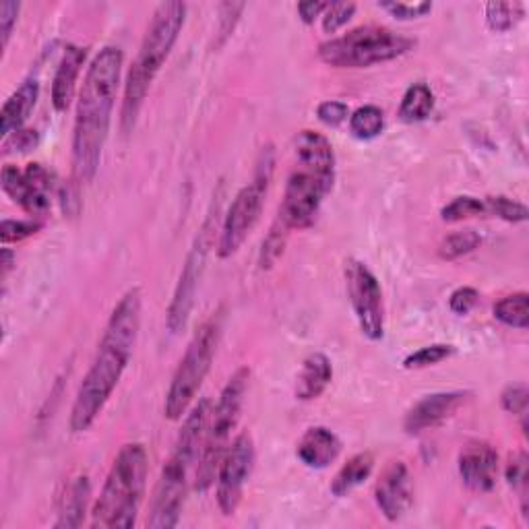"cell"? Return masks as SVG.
Returning <instances> with one entry per match:
<instances>
[{
    "mask_svg": "<svg viewBox=\"0 0 529 529\" xmlns=\"http://www.w3.org/2000/svg\"><path fill=\"white\" fill-rule=\"evenodd\" d=\"M486 203L482 199L476 197H457L453 199L449 205H445L441 209V220L455 224V222H463V220H470V217H480L486 215Z\"/></svg>",
    "mask_w": 529,
    "mask_h": 529,
    "instance_id": "cell-30",
    "label": "cell"
},
{
    "mask_svg": "<svg viewBox=\"0 0 529 529\" xmlns=\"http://www.w3.org/2000/svg\"><path fill=\"white\" fill-rule=\"evenodd\" d=\"M186 21V5L184 3H162L153 11L143 42L139 46V54L124 85L120 127L124 133L135 129L137 116L145 104L151 83L162 71L164 62L168 60L174 44L178 42L180 31Z\"/></svg>",
    "mask_w": 529,
    "mask_h": 529,
    "instance_id": "cell-5",
    "label": "cell"
},
{
    "mask_svg": "<svg viewBox=\"0 0 529 529\" xmlns=\"http://www.w3.org/2000/svg\"><path fill=\"white\" fill-rule=\"evenodd\" d=\"M255 441L248 432H240L238 437L230 443L220 470H217V507L226 515L232 517L240 503L244 486L253 474L255 468Z\"/></svg>",
    "mask_w": 529,
    "mask_h": 529,
    "instance_id": "cell-12",
    "label": "cell"
},
{
    "mask_svg": "<svg viewBox=\"0 0 529 529\" xmlns=\"http://www.w3.org/2000/svg\"><path fill=\"white\" fill-rule=\"evenodd\" d=\"M317 116L323 124L327 127H339L341 122H346L350 116V108L344 102H337V100H327L323 104H319L317 108Z\"/></svg>",
    "mask_w": 529,
    "mask_h": 529,
    "instance_id": "cell-40",
    "label": "cell"
},
{
    "mask_svg": "<svg viewBox=\"0 0 529 529\" xmlns=\"http://www.w3.org/2000/svg\"><path fill=\"white\" fill-rule=\"evenodd\" d=\"M494 319L501 321L507 327L525 331L529 327V294L527 292H515L499 302L492 308Z\"/></svg>",
    "mask_w": 529,
    "mask_h": 529,
    "instance_id": "cell-25",
    "label": "cell"
},
{
    "mask_svg": "<svg viewBox=\"0 0 529 529\" xmlns=\"http://www.w3.org/2000/svg\"><path fill=\"white\" fill-rule=\"evenodd\" d=\"M3 191L29 215L44 217L50 211L52 178L42 164H29L25 170L5 166L0 174Z\"/></svg>",
    "mask_w": 529,
    "mask_h": 529,
    "instance_id": "cell-14",
    "label": "cell"
},
{
    "mask_svg": "<svg viewBox=\"0 0 529 529\" xmlns=\"http://www.w3.org/2000/svg\"><path fill=\"white\" fill-rule=\"evenodd\" d=\"M385 129V114L379 106H360L350 116V131L360 141H370L383 133Z\"/></svg>",
    "mask_w": 529,
    "mask_h": 529,
    "instance_id": "cell-26",
    "label": "cell"
},
{
    "mask_svg": "<svg viewBox=\"0 0 529 529\" xmlns=\"http://www.w3.org/2000/svg\"><path fill=\"white\" fill-rule=\"evenodd\" d=\"M459 476L472 492H490L499 476V453L486 441L468 443L459 453Z\"/></svg>",
    "mask_w": 529,
    "mask_h": 529,
    "instance_id": "cell-17",
    "label": "cell"
},
{
    "mask_svg": "<svg viewBox=\"0 0 529 529\" xmlns=\"http://www.w3.org/2000/svg\"><path fill=\"white\" fill-rule=\"evenodd\" d=\"M244 11L242 3H224L220 5V25H217V42L215 48H222L228 38L232 36V31Z\"/></svg>",
    "mask_w": 529,
    "mask_h": 529,
    "instance_id": "cell-37",
    "label": "cell"
},
{
    "mask_svg": "<svg viewBox=\"0 0 529 529\" xmlns=\"http://www.w3.org/2000/svg\"><path fill=\"white\" fill-rule=\"evenodd\" d=\"M273 170H275V151L273 145L267 143L259 153L253 182L240 189L232 205L228 207L220 240H217V257L220 259L234 257L240 251L244 240L248 238V234H251L253 228L257 226L269 184L273 180Z\"/></svg>",
    "mask_w": 529,
    "mask_h": 529,
    "instance_id": "cell-10",
    "label": "cell"
},
{
    "mask_svg": "<svg viewBox=\"0 0 529 529\" xmlns=\"http://www.w3.org/2000/svg\"><path fill=\"white\" fill-rule=\"evenodd\" d=\"M122 58L118 46L102 48L89 62L79 91L73 129V176L81 184L93 180L102 162L118 96Z\"/></svg>",
    "mask_w": 529,
    "mask_h": 529,
    "instance_id": "cell-2",
    "label": "cell"
},
{
    "mask_svg": "<svg viewBox=\"0 0 529 529\" xmlns=\"http://www.w3.org/2000/svg\"><path fill=\"white\" fill-rule=\"evenodd\" d=\"M329 3H319V0H306V3H298V15L302 23L313 25L319 17H323Z\"/></svg>",
    "mask_w": 529,
    "mask_h": 529,
    "instance_id": "cell-43",
    "label": "cell"
},
{
    "mask_svg": "<svg viewBox=\"0 0 529 529\" xmlns=\"http://www.w3.org/2000/svg\"><path fill=\"white\" fill-rule=\"evenodd\" d=\"M375 501L387 521H399L414 503V484L410 468L403 461H389L377 486Z\"/></svg>",
    "mask_w": 529,
    "mask_h": 529,
    "instance_id": "cell-15",
    "label": "cell"
},
{
    "mask_svg": "<svg viewBox=\"0 0 529 529\" xmlns=\"http://www.w3.org/2000/svg\"><path fill=\"white\" fill-rule=\"evenodd\" d=\"M356 3H329L323 13V29L325 34H337V31L348 25V21L356 13Z\"/></svg>",
    "mask_w": 529,
    "mask_h": 529,
    "instance_id": "cell-35",
    "label": "cell"
},
{
    "mask_svg": "<svg viewBox=\"0 0 529 529\" xmlns=\"http://www.w3.org/2000/svg\"><path fill=\"white\" fill-rule=\"evenodd\" d=\"M335 184V151L317 131H300L294 141V168L288 176L279 217L288 230H306L315 224L319 209Z\"/></svg>",
    "mask_w": 529,
    "mask_h": 529,
    "instance_id": "cell-3",
    "label": "cell"
},
{
    "mask_svg": "<svg viewBox=\"0 0 529 529\" xmlns=\"http://www.w3.org/2000/svg\"><path fill=\"white\" fill-rule=\"evenodd\" d=\"M141 327V290L131 288L114 306L71 408V430L85 432L104 412L114 389L127 370Z\"/></svg>",
    "mask_w": 529,
    "mask_h": 529,
    "instance_id": "cell-1",
    "label": "cell"
},
{
    "mask_svg": "<svg viewBox=\"0 0 529 529\" xmlns=\"http://www.w3.org/2000/svg\"><path fill=\"white\" fill-rule=\"evenodd\" d=\"M40 137H38V131L34 129H21L13 135H9L3 143V149L5 153H11V151H29L34 149L38 145Z\"/></svg>",
    "mask_w": 529,
    "mask_h": 529,
    "instance_id": "cell-42",
    "label": "cell"
},
{
    "mask_svg": "<svg viewBox=\"0 0 529 529\" xmlns=\"http://www.w3.org/2000/svg\"><path fill=\"white\" fill-rule=\"evenodd\" d=\"M19 11L21 5L15 3V0H5V3H0V42H3V50L9 46Z\"/></svg>",
    "mask_w": 529,
    "mask_h": 529,
    "instance_id": "cell-39",
    "label": "cell"
},
{
    "mask_svg": "<svg viewBox=\"0 0 529 529\" xmlns=\"http://www.w3.org/2000/svg\"><path fill=\"white\" fill-rule=\"evenodd\" d=\"M40 96L38 79H25L13 96L5 102L3 112H0V135L5 139L23 129V124L31 110L36 108Z\"/></svg>",
    "mask_w": 529,
    "mask_h": 529,
    "instance_id": "cell-20",
    "label": "cell"
},
{
    "mask_svg": "<svg viewBox=\"0 0 529 529\" xmlns=\"http://www.w3.org/2000/svg\"><path fill=\"white\" fill-rule=\"evenodd\" d=\"M288 228L282 222H275V226L271 228L269 236L263 242V251H261V267L269 269L277 263V259L284 255V246L288 240Z\"/></svg>",
    "mask_w": 529,
    "mask_h": 529,
    "instance_id": "cell-33",
    "label": "cell"
},
{
    "mask_svg": "<svg viewBox=\"0 0 529 529\" xmlns=\"http://www.w3.org/2000/svg\"><path fill=\"white\" fill-rule=\"evenodd\" d=\"M331 381H333L331 360L321 352L310 354V356H306V360L302 362V368L298 372L296 397L300 401L319 399L327 391Z\"/></svg>",
    "mask_w": 529,
    "mask_h": 529,
    "instance_id": "cell-21",
    "label": "cell"
},
{
    "mask_svg": "<svg viewBox=\"0 0 529 529\" xmlns=\"http://www.w3.org/2000/svg\"><path fill=\"white\" fill-rule=\"evenodd\" d=\"M525 17L523 3H488L486 5V23L492 31H511Z\"/></svg>",
    "mask_w": 529,
    "mask_h": 529,
    "instance_id": "cell-28",
    "label": "cell"
},
{
    "mask_svg": "<svg viewBox=\"0 0 529 529\" xmlns=\"http://www.w3.org/2000/svg\"><path fill=\"white\" fill-rule=\"evenodd\" d=\"M507 482L509 486L517 492L519 501H521V511L527 517V499H529V457L525 451L515 453L509 463H507V470H505Z\"/></svg>",
    "mask_w": 529,
    "mask_h": 529,
    "instance_id": "cell-29",
    "label": "cell"
},
{
    "mask_svg": "<svg viewBox=\"0 0 529 529\" xmlns=\"http://www.w3.org/2000/svg\"><path fill=\"white\" fill-rule=\"evenodd\" d=\"M341 441L325 426H313L304 432L296 447L298 459L310 470H325L339 457Z\"/></svg>",
    "mask_w": 529,
    "mask_h": 529,
    "instance_id": "cell-18",
    "label": "cell"
},
{
    "mask_svg": "<svg viewBox=\"0 0 529 529\" xmlns=\"http://www.w3.org/2000/svg\"><path fill=\"white\" fill-rule=\"evenodd\" d=\"M222 327V310H217V313L201 323V327L189 341V346H186V352L178 362L164 401V416L168 420H180L193 408L203 381L211 370L217 346H220Z\"/></svg>",
    "mask_w": 529,
    "mask_h": 529,
    "instance_id": "cell-8",
    "label": "cell"
},
{
    "mask_svg": "<svg viewBox=\"0 0 529 529\" xmlns=\"http://www.w3.org/2000/svg\"><path fill=\"white\" fill-rule=\"evenodd\" d=\"M453 354H455V348L449 344H432V346L420 348L418 352L410 354L406 360H403V368H408V370L428 368V366H434V364L451 358Z\"/></svg>",
    "mask_w": 529,
    "mask_h": 529,
    "instance_id": "cell-31",
    "label": "cell"
},
{
    "mask_svg": "<svg viewBox=\"0 0 529 529\" xmlns=\"http://www.w3.org/2000/svg\"><path fill=\"white\" fill-rule=\"evenodd\" d=\"M379 7L401 21L420 19L432 11V3H395V0L393 3H379Z\"/></svg>",
    "mask_w": 529,
    "mask_h": 529,
    "instance_id": "cell-38",
    "label": "cell"
},
{
    "mask_svg": "<svg viewBox=\"0 0 529 529\" xmlns=\"http://www.w3.org/2000/svg\"><path fill=\"white\" fill-rule=\"evenodd\" d=\"M346 288L360 331L370 341L385 337V304L377 275L362 261H346Z\"/></svg>",
    "mask_w": 529,
    "mask_h": 529,
    "instance_id": "cell-11",
    "label": "cell"
},
{
    "mask_svg": "<svg viewBox=\"0 0 529 529\" xmlns=\"http://www.w3.org/2000/svg\"><path fill=\"white\" fill-rule=\"evenodd\" d=\"M211 242H213V220L209 215L199 236L195 238L189 257H186L184 261L178 286L172 296V304L168 308V329L172 333H180L186 327V323H189L191 310L195 304V294L199 288V279L205 269V259H207V251H209Z\"/></svg>",
    "mask_w": 529,
    "mask_h": 529,
    "instance_id": "cell-13",
    "label": "cell"
},
{
    "mask_svg": "<svg viewBox=\"0 0 529 529\" xmlns=\"http://www.w3.org/2000/svg\"><path fill=\"white\" fill-rule=\"evenodd\" d=\"M470 397V391H441L426 395L406 414L403 430L408 434H422L426 430L437 428L453 418L468 403Z\"/></svg>",
    "mask_w": 529,
    "mask_h": 529,
    "instance_id": "cell-16",
    "label": "cell"
},
{
    "mask_svg": "<svg viewBox=\"0 0 529 529\" xmlns=\"http://www.w3.org/2000/svg\"><path fill=\"white\" fill-rule=\"evenodd\" d=\"M478 290L476 288H470V286H463V288H457L451 298H449V308L453 310L455 315H468L472 313V308L478 304Z\"/></svg>",
    "mask_w": 529,
    "mask_h": 529,
    "instance_id": "cell-41",
    "label": "cell"
},
{
    "mask_svg": "<svg viewBox=\"0 0 529 529\" xmlns=\"http://www.w3.org/2000/svg\"><path fill=\"white\" fill-rule=\"evenodd\" d=\"M13 261H15V253L11 248H3V275H7L13 269Z\"/></svg>",
    "mask_w": 529,
    "mask_h": 529,
    "instance_id": "cell-44",
    "label": "cell"
},
{
    "mask_svg": "<svg viewBox=\"0 0 529 529\" xmlns=\"http://www.w3.org/2000/svg\"><path fill=\"white\" fill-rule=\"evenodd\" d=\"M480 244H482V236L476 230H457L441 242L439 257L445 261H457L465 255L474 253L476 248H480Z\"/></svg>",
    "mask_w": 529,
    "mask_h": 529,
    "instance_id": "cell-27",
    "label": "cell"
},
{
    "mask_svg": "<svg viewBox=\"0 0 529 529\" xmlns=\"http://www.w3.org/2000/svg\"><path fill=\"white\" fill-rule=\"evenodd\" d=\"M434 110V93L426 83H414L403 93L399 104V118L403 122H422Z\"/></svg>",
    "mask_w": 529,
    "mask_h": 529,
    "instance_id": "cell-24",
    "label": "cell"
},
{
    "mask_svg": "<svg viewBox=\"0 0 529 529\" xmlns=\"http://www.w3.org/2000/svg\"><path fill=\"white\" fill-rule=\"evenodd\" d=\"M486 209L488 213L501 217V220L509 222V224H521L527 220V207L519 201H513L509 197L503 195H496V197H488L486 201Z\"/></svg>",
    "mask_w": 529,
    "mask_h": 529,
    "instance_id": "cell-32",
    "label": "cell"
},
{
    "mask_svg": "<svg viewBox=\"0 0 529 529\" xmlns=\"http://www.w3.org/2000/svg\"><path fill=\"white\" fill-rule=\"evenodd\" d=\"M42 230L40 222L34 220H5L0 226V238L5 244L9 242H21L31 236H36Z\"/></svg>",
    "mask_w": 529,
    "mask_h": 529,
    "instance_id": "cell-36",
    "label": "cell"
},
{
    "mask_svg": "<svg viewBox=\"0 0 529 529\" xmlns=\"http://www.w3.org/2000/svg\"><path fill=\"white\" fill-rule=\"evenodd\" d=\"M527 403H529V391L525 385H509L501 395L503 410L513 416H519L523 432H527Z\"/></svg>",
    "mask_w": 529,
    "mask_h": 529,
    "instance_id": "cell-34",
    "label": "cell"
},
{
    "mask_svg": "<svg viewBox=\"0 0 529 529\" xmlns=\"http://www.w3.org/2000/svg\"><path fill=\"white\" fill-rule=\"evenodd\" d=\"M248 383H251V370L242 366L230 377L211 410L195 474V488L199 492L209 490L217 478V470H220V463L230 447L232 432L240 420Z\"/></svg>",
    "mask_w": 529,
    "mask_h": 529,
    "instance_id": "cell-9",
    "label": "cell"
},
{
    "mask_svg": "<svg viewBox=\"0 0 529 529\" xmlns=\"http://www.w3.org/2000/svg\"><path fill=\"white\" fill-rule=\"evenodd\" d=\"M416 38L385 25H360L348 34L323 42L319 58L335 69H366L395 60L416 48Z\"/></svg>",
    "mask_w": 529,
    "mask_h": 529,
    "instance_id": "cell-7",
    "label": "cell"
},
{
    "mask_svg": "<svg viewBox=\"0 0 529 529\" xmlns=\"http://www.w3.org/2000/svg\"><path fill=\"white\" fill-rule=\"evenodd\" d=\"M89 496H91L89 478L87 476L75 478L69 484L65 496H62L56 527H79V525H83Z\"/></svg>",
    "mask_w": 529,
    "mask_h": 529,
    "instance_id": "cell-23",
    "label": "cell"
},
{
    "mask_svg": "<svg viewBox=\"0 0 529 529\" xmlns=\"http://www.w3.org/2000/svg\"><path fill=\"white\" fill-rule=\"evenodd\" d=\"M372 470H375V455L370 451H362L356 453L354 457H350L344 465H341L339 472L335 474L333 482H331V494L337 496V499H344L350 492H354L358 486H362Z\"/></svg>",
    "mask_w": 529,
    "mask_h": 529,
    "instance_id": "cell-22",
    "label": "cell"
},
{
    "mask_svg": "<svg viewBox=\"0 0 529 529\" xmlns=\"http://www.w3.org/2000/svg\"><path fill=\"white\" fill-rule=\"evenodd\" d=\"M211 416V401L199 399L191 412H186L178 432L176 445L164 463L158 484L153 490L147 525L153 529H172L180 523L186 494L191 486V470L199 461L207 422Z\"/></svg>",
    "mask_w": 529,
    "mask_h": 529,
    "instance_id": "cell-4",
    "label": "cell"
},
{
    "mask_svg": "<svg viewBox=\"0 0 529 529\" xmlns=\"http://www.w3.org/2000/svg\"><path fill=\"white\" fill-rule=\"evenodd\" d=\"M85 58H87V48L81 46H67L65 54H62L52 81V104L58 112L69 110L75 98L77 79L85 65Z\"/></svg>",
    "mask_w": 529,
    "mask_h": 529,
    "instance_id": "cell-19",
    "label": "cell"
},
{
    "mask_svg": "<svg viewBox=\"0 0 529 529\" xmlns=\"http://www.w3.org/2000/svg\"><path fill=\"white\" fill-rule=\"evenodd\" d=\"M149 472L147 449L141 443L124 445L110 468L91 511V525L102 529H129L137 523Z\"/></svg>",
    "mask_w": 529,
    "mask_h": 529,
    "instance_id": "cell-6",
    "label": "cell"
}]
</instances>
